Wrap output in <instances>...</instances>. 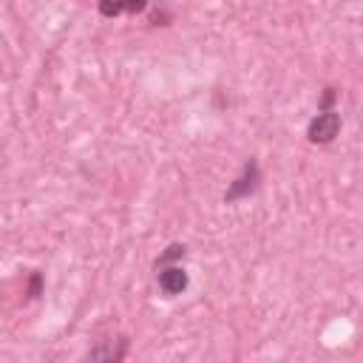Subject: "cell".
Returning <instances> with one entry per match:
<instances>
[{
    "mask_svg": "<svg viewBox=\"0 0 363 363\" xmlns=\"http://www.w3.org/2000/svg\"><path fill=\"white\" fill-rule=\"evenodd\" d=\"M337 130H340V113H335V111H320V113L309 122L306 136H309V142H315V145H329V142L337 136Z\"/></svg>",
    "mask_w": 363,
    "mask_h": 363,
    "instance_id": "6da1fadb",
    "label": "cell"
},
{
    "mask_svg": "<svg viewBox=\"0 0 363 363\" xmlns=\"http://www.w3.org/2000/svg\"><path fill=\"white\" fill-rule=\"evenodd\" d=\"M258 182H261V170H258V162L255 159H250L247 164H244V170L238 173V179L227 187V193H224V201H238V199H244V196H250L255 187H258Z\"/></svg>",
    "mask_w": 363,
    "mask_h": 363,
    "instance_id": "7a4b0ae2",
    "label": "cell"
},
{
    "mask_svg": "<svg viewBox=\"0 0 363 363\" xmlns=\"http://www.w3.org/2000/svg\"><path fill=\"white\" fill-rule=\"evenodd\" d=\"M184 286H187V272L182 267H164L159 272V289L164 295H179L184 292Z\"/></svg>",
    "mask_w": 363,
    "mask_h": 363,
    "instance_id": "3957f363",
    "label": "cell"
},
{
    "mask_svg": "<svg viewBox=\"0 0 363 363\" xmlns=\"http://www.w3.org/2000/svg\"><path fill=\"white\" fill-rule=\"evenodd\" d=\"M125 352H128V340L119 337L116 346H113V343H105V346H99V349H91L88 357H91V360H122Z\"/></svg>",
    "mask_w": 363,
    "mask_h": 363,
    "instance_id": "277c9868",
    "label": "cell"
},
{
    "mask_svg": "<svg viewBox=\"0 0 363 363\" xmlns=\"http://www.w3.org/2000/svg\"><path fill=\"white\" fill-rule=\"evenodd\" d=\"M99 11H102V17H116L125 11V3L122 0H99Z\"/></svg>",
    "mask_w": 363,
    "mask_h": 363,
    "instance_id": "5b68a950",
    "label": "cell"
},
{
    "mask_svg": "<svg viewBox=\"0 0 363 363\" xmlns=\"http://www.w3.org/2000/svg\"><path fill=\"white\" fill-rule=\"evenodd\" d=\"M184 255V247L182 244H170L164 252H162V258L156 261V267H164V264H170V261H176V258H182Z\"/></svg>",
    "mask_w": 363,
    "mask_h": 363,
    "instance_id": "8992f818",
    "label": "cell"
},
{
    "mask_svg": "<svg viewBox=\"0 0 363 363\" xmlns=\"http://www.w3.org/2000/svg\"><path fill=\"white\" fill-rule=\"evenodd\" d=\"M122 3H125V11H130V14H139L147 9V0H122Z\"/></svg>",
    "mask_w": 363,
    "mask_h": 363,
    "instance_id": "52a82bcc",
    "label": "cell"
},
{
    "mask_svg": "<svg viewBox=\"0 0 363 363\" xmlns=\"http://www.w3.org/2000/svg\"><path fill=\"white\" fill-rule=\"evenodd\" d=\"M335 99H337V91H335V88H326V91H323V99H320V108H323V111H332L329 105H332Z\"/></svg>",
    "mask_w": 363,
    "mask_h": 363,
    "instance_id": "ba28073f",
    "label": "cell"
},
{
    "mask_svg": "<svg viewBox=\"0 0 363 363\" xmlns=\"http://www.w3.org/2000/svg\"><path fill=\"white\" fill-rule=\"evenodd\" d=\"M40 289H43V275H40V272H34V275H31V286H28L31 298H37V295H40Z\"/></svg>",
    "mask_w": 363,
    "mask_h": 363,
    "instance_id": "9c48e42d",
    "label": "cell"
}]
</instances>
